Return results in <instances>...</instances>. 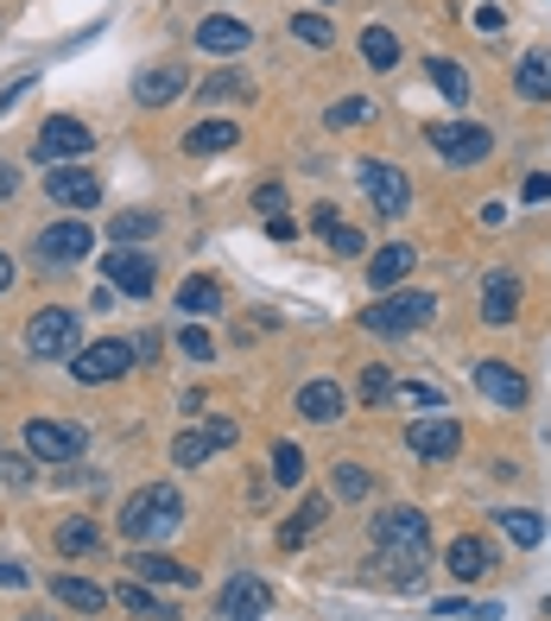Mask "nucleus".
<instances>
[{
  "instance_id": "f257e3e1",
  "label": "nucleus",
  "mask_w": 551,
  "mask_h": 621,
  "mask_svg": "<svg viewBox=\"0 0 551 621\" xmlns=\"http://www.w3.org/2000/svg\"><path fill=\"white\" fill-rule=\"evenodd\" d=\"M368 545H375V570L393 577V584H419L431 558V520L419 508H380L375 526H368Z\"/></svg>"
},
{
  "instance_id": "f03ea898",
  "label": "nucleus",
  "mask_w": 551,
  "mask_h": 621,
  "mask_svg": "<svg viewBox=\"0 0 551 621\" xmlns=\"http://www.w3.org/2000/svg\"><path fill=\"white\" fill-rule=\"evenodd\" d=\"M177 526H184V494H177L172 482H147V489L127 494L121 533L133 545H159L165 533H177Z\"/></svg>"
},
{
  "instance_id": "7ed1b4c3",
  "label": "nucleus",
  "mask_w": 551,
  "mask_h": 621,
  "mask_svg": "<svg viewBox=\"0 0 551 621\" xmlns=\"http://www.w3.org/2000/svg\"><path fill=\"white\" fill-rule=\"evenodd\" d=\"M431 317H437L431 292H387V298H375L361 310V330L368 337H406V330H425Z\"/></svg>"
},
{
  "instance_id": "20e7f679",
  "label": "nucleus",
  "mask_w": 551,
  "mask_h": 621,
  "mask_svg": "<svg viewBox=\"0 0 551 621\" xmlns=\"http://www.w3.org/2000/svg\"><path fill=\"white\" fill-rule=\"evenodd\" d=\"M76 349H83L76 310H64V305L32 310V324H25V356H32V362H64V356H76Z\"/></svg>"
},
{
  "instance_id": "39448f33",
  "label": "nucleus",
  "mask_w": 551,
  "mask_h": 621,
  "mask_svg": "<svg viewBox=\"0 0 551 621\" xmlns=\"http://www.w3.org/2000/svg\"><path fill=\"white\" fill-rule=\"evenodd\" d=\"M425 140L437 146V159L444 165H482V159H495V133L488 128H476V121H431L425 128Z\"/></svg>"
},
{
  "instance_id": "423d86ee",
  "label": "nucleus",
  "mask_w": 551,
  "mask_h": 621,
  "mask_svg": "<svg viewBox=\"0 0 551 621\" xmlns=\"http://www.w3.org/2000/svg\"><path fill=\"white\" fill-rule=\"evenodd\" d=\"M83 444H89V432L71 418H25V457L32 464H76Z\"/></svg>"
},
{
  "instance_id": "0eeeda50",
  "label": "nucleus",
  "mask_w": 551,
  "mask_h": 621,
  "mask_svg": "<svg viewBox=\"0 0 551 621\" xmlns=\"http://www.w3.org/2000/svg\"><path fill=\"white\" fill-rule=\"evenodd\" d=\"M355 184L368 190L375 216H387V222H400L406 209H412V184H406V172L387 165V159H361V165H355Z\"/></svg>"
},
{
  "instance_id": "6e6552de",
  "label": "nucleus",
  "mask_w": 551,
  "mask_h": 621,
  "mask_svg": "<svg viewBox=\"0 0 551 621\" xmlns=\"http://www.w3.org/2000/svg\"><path fill=\"white\" fill-rule=\"evenodd\" d=\"M89 248H96V229L89 222H45L39 229V241H32V254H39V266H76V260H89Z\"/></svg>"
},
{
  "instance_id": "1a4fd4ad",
  "label": "nucleus",
  "mask_w": 551,
  "mask_h": 621,
  "mask_svg": "<svg viewBox=\"0 0 551 621\" xmlns=\"http://www.w3.org/2000/svg\"><path fill=\"white\" fill-rule=\"evenodd\" d=\"M127 368H133V342L101 337V342H83V349H76L71 374L83 381V388H108V381H121Z\"/></svg>"
},
{
  "instance_id": "9d476101",
  "label": "nucleus",
  "mask_w": 551,
  "mask_h": 621,
  "mask_svg": "<svg viewBox=\"0 0 551 621\" xmlns=\"http://www.w3.org/2000/svg\"><path fill=\"white\" fill-rule=\"evenodd\" d=\"M406 450H412L419 464H451L456 450H463V425H456L451 413L412 418V425H406Z\"/></svg>"
},
{
  "instance_id": "9b49d317",
  "label": "nucleus",
  "mask_w": 551,
  "mask_h": 621,
  "mask_svg": "<svg viewBox=\"0 0 551 621\" xmlns=\"http://www.w3.org/2000/svg\"><path fill=\"white\" fill-rule=\"evenodd\" d=\"M32 153L45 159H57V165H71V159H89L96 153V133L83 128V121H76V115H51L45 128H39V140H32Z\"/></svg>"
},
{
  "instance_id": "f8f14e48",
  "label": "nucleus",
  "mask_w": 551,
  "mask_h": 621,
  "mask_svg": "<svg viewBox=\"0 0 551 621\" xmlns=\"http://www.w3.org/2000/svg\"><path fill=\"white\" fill-rule=\"evenodd\" d=\"M101 280L127 292V298H152V285H159V260L140 254V248H108L101 254Z\"/></svg>"
},
{
  "instance_id": "ddd939ff",
  "label": "nucleus",
  "mask_w": 551,
  "mask_h": 621,
  "mask_svg": "<svg viewBox=\"0 0 551 621\" xmlns=\"http://www.w3.org/2000/svg\"><path fill=\"white\" fill-rule=\"evenodd\" d=\"M45 197L57 209H96L101 204V178L83 165V159H71V165H45Z\"/></svg>"
},
{
  "instance_id": "4468645a",
  "label": "nucleus",
  "mask_w": 551,
  "mask_h": 621,
  "mask_svg": "<svg viewBox=\"0 0 551 621\" xmlns=\"http://www.w3.org/2000/svg\"><path fill=\"white\" fill-rule=\"evenodd\" d=\"M235 444V418H209V425H191V432H177L172 438V464L177 469H203L216 450Z\"/></svg>"
},
{
  "instance_id": "2eb2a0df",
  "label": "nucleus",
  "mask_w": 551,
  "mask_h": 621,
  "mask_svg": "<svg viewBox=\"0 0 551 621\" xmlns=\"http://www.w3.org/2000/svg\"><path fill=\"white\" fill-rule=\"evenodd\" d=\"M267 602H273V590H267L253 570H241V577H228V584H223V596H216V615H228V621H260V615H267Z\"/></svg>"
},
{
  "instance_id": "dca6fc26",
  "label": "nucleus",
  "mask_w": 551,
  "mask_h": 621,
  "mask_svg": "<svg viewBox=\"0 0 551 621\" xmlns=\"http://www.w3.org/2000/svg\"><path fill=\"white\" fill-rule=\"evenodd\" d=\"M444 570H451L456 584H482L488 570H495V545L482 540V533H456L444 545Z\"/></svg>"
},
{
  "instance_id": "f3484780",
  "label": "nucleus",
  "mask_w": 551,
  "mask_h": 621,
  "mask_svg": "<svg viewBox=\"0 0 551 621\" xmlns=\"http://www.w3.org/2000/svg\"><path fill=\"white\" fill-rule=\"evenodd\" d=\"M520 317V273H507V266H495L488 280H482V324H514Z\"/></svg>"
},
{
  "instance_id": "a211bd4d",
  "label": "nucleus",
  "mask_w": 551,
  "mask_h": 621,
  "mask_svg": "<svg viewBox=\"0 0 551 621\" xmlns=\"http://www.w3.org/2000/svg\"><path fill=\"white\" fill-rule=\"evenodd\" d=\"M476 388L495 400V406H527V374L520 368H507L501 356H482L476 362Z\"/></svg>"
},
{
  "instance_id": "6ab92c4d",
  "label": "nucleus",
  "mask_w": 551,
  "mask_h": 621,
  "mask_svg": "<svg viewBox=\"0 0 551 621\" xmlns=\"http://www.w3.org/2000/svg\"><path fill=\"white\" fill-rule=\"evenodd\" d=\"M184 64H152V70H140L133 77V102L140 108H165V102H177L184 96Z\"/></svg>"
},
{
  "instance_id": "aec40b11",
  "label": "nucleus",
  "mask_w": 551,
  "mask_h": 621,
  "mask_svg": "<svg viewBox=\"0 0 551 621\" xmlns=\"http://www.w3.org/2000/svg\"><path fill=\"white\" fill-rule=\"evenodd\" d=\"M197 45L209 57H235V52H248V45H253V26L228 20V13H209V20L197 26Z\"/></svg>"
},
{
  "instance_id": "412c9836",
  "label": "nucleus",
  "mask_w": 551,
  "mask_h": 621,
  "mask_svg": "<svg viewBox=\"0 0 551 621\" xmlns=\"http://www.w3.org/2000/svg\"><path fill=\"white\" fill-rule=\"evenodd\" d=\"M412 266H419V254H412L406 241H387V248H375V260H368V285H375V292H393V285H406Z\"/></svg>"
},
{
  "instance_id": "4be33fe9",
  "label": "nucleus",
  "mask_w": 551,
  "mask_h": 621,
  "mask_svg": "<svg viewBox=\"0 0 551 621\" xmlns=\"http://www.w3.org/2000/svg\"><path fill=\"white\" fill-rule=\"evenodd\" d=\"M51 596H57L64 609H83V615H101V609L115 602V596L101 590V584H89V577H71V570H57V577H51Z\"/></svg>"
},
{
  "instance_id": "5701e85b",
  "label": "nucleus",
  "mask_w": 551,
  "mask_h": 621,
  "mask_svg": "<svg viewBox=\"0 0 551 621\" xmlns=\"http://www.w3.org/2000/svg\"><path fill=\"white\" fill-rule=\"evenodd\" d=\"M343 406H349V400H343L336 381H304V388H299V413L311 418V425H336Z\"/></svg>"
},
{
  "instance_id": "b1692460",
  "label": "nucleus",
  "mask_w": 551,
  "mask_h": 621,
  "mask_svg": "<svg viewBox=\"0 0 551 621\" xmlns=\"http://www.w3.org/2000/svg\"><path fill=\"white\" fill-rule=\"evenodd\" d=\"M127 565H133V577H140V584H191V570L177 565L172 552H159V545H140Z\"/></svg>"
},
{
  "instance_id": "393cba45",
  "label": "nucleus",
  "mask_w": 551,
  "mask_h": 621,
  "mask_svg": "<svg viewBox=\"0 0 551 621\" xmlns=\"http://www.w3.org/2000/svg\"><path fill=\"white\" fill-rule=\"evenodd\" d=\"M228 146H241V128H235V121H197V128L184 133V153L191 159L228 153Z\"/></svg>"
},
{
  "instance_id": "a878e982",
  "label": "nucleus",
  "mask_w": 551,
  "mask_h": 621,
  "mask_svg": "<svg viewBox=\"0 0 551 621\" xmlns=\"http://www.w3.org/2000/svg\"><path fill=\"white\" fill-rule=\"evenodd\" d=\"M108 596H115L133 621H177V609L165 602V596H152L147 584H121V590H108Z\"/></svg>"
},
{
  "instance_id": "bb28decb",
  "label": "nucleus",
  "mask_w": 551,
  "mask_h": 621,
  "mask_svg": "<svg viewBox=\"0 0 551 621\" xmlns=\"http://www.w3.org/2000/svg\"><path fill=\"white\" fill-rule=\"evenodd\" d=\"M57 552H64V558H96L101 552V526L89 514H71L64 526H57Z\"/></svg>"
},
{
  "instance_id": "cd10ccee",
  "label": "nucleus",
  "mask_w": 551,
  "mask_h": 621,
  "mask_svg": "<svg viewBox=\"0 0 551 621\" xmlns=\"http://www.w3.org/2000/svg\"><path fill=\"white\" fill-rule=\"evenodd\" d=\"M514 89H520L527 102H551V52H527V57H520Z\"/></svg>"
},
{
  "instance_id": "c85d7f7f",
  "label": "nucleus",
  "mask_w": 551,
  "mask_h": 621,
  "mask_svg": "<svg viewBox=\"0 0 551 621\" xmlns=\"http://www.w3.org/2000/svg\"><path fill=\"white\" fill-rule=\"evenodd\" d=\"M324 514H329V494H304L299 501V514L279 526V545H299V540H311L317 526H324Z\"/></svg>"
},
{
  "instance_id": "c756f323",
  "label": "nucleus",
  "mask_w": 551,
  "mask_h": 621,
  "mask_svg": "<svg viewBox=\"0 0 551 621\" xmlns=\"http://www.w3.org/2000/svg\"><path fill=\"white\" fill-rule=\"evenodd\" d=\"M425 77L437 83V96L451 108H469V77H463V64H451V57H425Z\"/></svg>"
},
{
  "instance_id": "7c9ffc66",
  "label": "nucleus",
  "mask_w": 551,
  "mask_h": 621,
  "mask_svg": "<svg viewBox=\"0 0 551 621\" xmlns=\"http://www.w3.org/2000/svg\"><path fill=\"white\" fill-rule=\"evenodd\" d=\"M177 310H184V317H209V310H223V285L203 280V273H191V280L177 285Z\"/></svg>"
},
{
  "instance_id": "2f4dec72",
  "label": "nucleus",
  "mask_w": 551,
  "mask_h": 621,
  "mask_svg": "<svg viewBox=\"0 0 551 621\" xmlns=\"http://www.w3.org/2000/svg\"><path fill=\"white\" fill-rule=\"evenodd\" d=\"M197 102L203 108H216V102H253V83L241 77V70H216V77H203Z\"/></svg>"
},
{
  "instance_id": "473e14b6",
  "label": "nucleus",
  "mask_w": 551,
  "mask_h": 621,
  "mask_svg": "<svg viewBox=\"0 0 551 621\" xmlns=\"http://www.w3.org/2000/svg\"><path fill=\"white\" fill-rule=\"evenodd\" d=\"M108 235H115V248H133V241H152V235H159V209H121V216L108 222Z\"/></svg>"
},
{
  "instance_id": "72a5a7b5",
  "label": "nucleus",
  "mask_w": 551,
  "mask_h": 621,
  "mask_svg": "<svg viewBox=\"0 0 551 621\" xmlns=\"http://www.w3.org/2000/svg\"><path fill=\"white\" fill-rule=\"evenodd\" d=\"M495 526H501V533H507L514 545H527V552H532L539 540H545V520L532 514V508H501V514H495Z\"/></svg>"
},
{
  "instance_id": "f704fd0d",
  "label": "nucleus",
  "mask_w": 551,
  "mask_h": 621,
  "mask_svg": "<svg viewBox=\"0 0 551 621\" xmlns=\"http://www.w3.org/2000/svg\"><path fill=\"white\" fill-rule=\"evenodd\" d=\"M361 57H368V70H393L400 64V39L387 26H368L361 32Z\"/></svg>"
},
{
  "instance_id": "c9c22d12",
  "label": "nucleus",
  "mask_w": 551,
  "mask_h": 621,
  "mask_svg": "<svg viewBox=\"0 0 551 621\" xmlns=\"http://www.w3.org/2000/svg\"><path fill=\"white\" fill-rule=\"evenodd\" d=\"M355 400H361V406H380V400H393V374H387L380 362H368V368H361V381H355Z\"/></svg>"
},
{
  "instance_id": "e433bc0d",
  "label": "nucleus",
  "mask_w": 551,
  "mask_h": 621,
  "mask_svg": "<svg viewBox=\"0 0 551 621\" xmlns=\"http://www.w3.org/2000/svg\"><path fill=\"white\" fill-rule=\"evenodd\" d=\"M393 400H400V406H425V413H444V406H451L444 388H425V381H393Z\"/></svg>"
},
{
  "instance_id": "4c0bfd02",
  "label": "nucleus",
  "mask_w": 551,
  "mask_h": 621,
  "mask_svg": "<svg viewBox=\"0 0 551 621\" xmlns=\"http://www.w3.org/2000/svg\"><path fill=\"white\" fill-rule=\"evenodd\" d=\"M273 482H279V489H299V482H304V450H299V444H279V450H273Z\"/></svg>"
},
{
  "instance_id": "58836bf2",
  "label": "nucleus",
  "mask_w": 551,
  "mask_h": 621,
  "mask_svg": "<svg viewBox=\"0 0 551 621\" xmlns=\"http://www.w3.org/2000/svg\"><path fill=\"white\" fill-rule=\"evenodd\" d=\"M292 39H304V45L329 52V45H336V26H329L324 13H299V20H292Z\"/></svg>"
},
{
  "instance_id": "ea45409f",
  "label": "nucleus",
  "mask_w": 551,
  "mask_h": 621,
  "mask_svg": "<svg viewBox=\"0 0 551 621\" xmlns=\"http://www.w3.org/2000/svg\"><path fill=\"white\" fill-rule=\"evenodd\" d=\"M368 489H375V476L355 464V457H349V464H336V494H343V501H361Z\"/></svg>"
},
{
  "instance_id": "a19ab883",
  "label": "nucleus",
  "mask_w": 551,
  "mask_h": 621,
  "mask_svg": "<svg viewBox=\"0 0 551 621\" xmlns=\"http://www.w3.org/2000/svg\"><path fill=\"white\" fill-rule=\"evenodd\" d=\"M361 121H375V102L368 96H343V102L329 108V128H361Z\"/></svg>"
},
{
  "instance_id": "79ce46f5",
  "label": "nucleus",
  "mask_w": 551,
  "mask_h": 621,
  "mask_svg": "<svg viewBox=\"0 0 551 621\" xmlns=\"http://www.w3.org/2000/svg\"><path fill=\"white\" fill-rule=\"evenodd\" d=\"M324 241H329V248H336L343 260H361V254H368V235H361V229H349V222L324 229Z\"/></svg>"
},
{
  "instance_id": "37998d69",
  "label": "nucleus",
  "mask_w": 551,
  "mask_h": 621,
  "mask_svg": "<svg viewBox=\"0 0 551 621\" xmlns=\"http://www.w3.org/2000/svg\"><path fill=\"white\" fill-rule=\"evenodd\" d=\"M0 476H7V489H32L39 482L32 457H20V450H0Z\"/></svg>"
},
{
  "instance_id": "c03bdc74",
  "label": "nucleus",
  "mask_w": 551,
  "mask_h": 621,
  "mask_svg": "<svg viewBox=\"0 0 551 621\" xmlns=\"http://www.w3.org/2000/svg\"><path fill=\"white\" fill-rule=\"evenodd\" d=\"M177 349H184L191 362H209V356H216V342H209V330H203V324H184V337H177Z\"/></svg>"
},
{
  "instance_id": "a18cd8bd",
  "label": "nucleus",
  "mask_w": 551,
  "mask_h": 621,
  "mask_svg": "<svg viewBox=\"0 0 551 621\" xmlns=\"http://www.w3.org/2000/svg\"><path fill=\"white\" fill-rule=\"evenodd\" d=\"M253 204L267 209V216H285V190H279V184H260V190H253Z\"/></svg>"
},
{
  "instance_id": "49530a36",
  "label": "nucleus",
  "mask_w": 551,
  "mask_h": 621,
  "mask_svg": "<svg viewBox=\"0 0 551 621\" xmlns=\"http://www.w3.org/2000/svg\"><path fill=\"white\" fill-rule=\"evenodd\" d=\"M545 197H551V178L545 172H532V178L520 184V204H545Z\"/></svg>"
},
{
  "instance_id": "de8ad7c7",
  "label": "nucleus",
  "mask_w": 551,
  "mask_h": 621,
  "mask_svg": "<svg viewBox=\"0 0 551 621\" xmlns=\"http://www.w3.org/2000/svg\"><path fill=\"white\" fill-rule=\"evenodd\" d=\"M152 356H159V330H140L133 337V362H152Z\"/></svg>"
},
{
  "instance_id": "09e8293b",
  "label": "nucleus",
  "mask_w": 551,
  "mask_h": 621,
  "mask_svg": "<svg viewBox=\"0 0 551 621\" xmlns=\"http://www.w3.org/2000/svg\"><path fill=\"white\" fill-rule=\"evenodd\" d=\"M336 222H343V216H336V204H317V209H311V229H317V235L336 229Z\"/></svg>"
},
{
  "instance_id": "8fccbe9b",
  "label": "nucleus",
  "mask_w": 551,
  "mask_h": 621,
  "mask_svg": "<svg viewBox=\"0 0 551 621\" xmlns=\"http://www.w3.org/2000/svg\"><path fill=\"white\" fill-rule=\"evenodd\" d=\"M25 89H32V70H25V77H13V83H7V89H0V108H13V102H20V96H25Z\"/></svg>"
},
{
  "instance_id": "3c124183",
  "label": "nucleus",
  "mask_w": 551,
  "mask_h": 621,
  "mask_svg": "<svg viewBox=\"0 0 551 621\" xmlns=\"http://www.w3.org/2000/svg\"><path fill=\"white\" fill-rule=\"evenodd\" d=\"M267 229H273V241H292V235H299V222H292V216H267Z\"/></svg>"
},
{
  "instance_id": "603ef678",
  "label": "nucleus",
  "mask_w": 551,
  "mask_h": 621,
  "mask_svg": "<svg viewBox=\"0 0 551 621\" xmlns=\"http://www.w3.org/2000/svg\"><path fill=\"white\" fill-rule=\"evenodd\" d=\"M25 584V570L20 565H7V558H0V590H20Z\"/></svg>"
},
{
  "instance_id": "864d4df0",
  "label": "nucleus",
  "mask_w": 551,
  "mask_h": 621,
  "mask_svg": "<svg viewBox=\"0 0 551 621\" xmlns=\"http://www.w3.org/2000/svg\"><path fill=\"white\" fill-rule=\"evenodd\" d=\"M501 20H507L501 7H482V13H476V26H482V32H501Z\"/></svg>"
},
{
  "instance_id": "5fc2aeb1",
  "label": "nucleus",
  "mask_w": 551,
  "mask_h": 621,
  "mask_svg": "<svg viewBox=\"0 0 551 621\" xmlns=\"http://www.w3.org/2000/svg\"><path fill=\"white\" fill-rule=\"evenodd\" d=\"M13 190H20V172H13V165H0V197H13Z\"/></svg>"
},
{
  "instance_id": "6e6d98bb",
  "label": "nucleus",
  "mask_w": 551,
  "mask_h": 621,
  "mask_svg": "<svg viewBox=\"0 0 551 621\" xmlns=\"http://www.w3.org/2000/svg\"><path fill=\"white\" fill-rule=\"evenodd\" d=\"M13 285V254H0V292Z\"/></svg>"
},
{
  "instance_id": "4d7b16f0",
  "label": "nucleus",
  "mask_w": 551,
  "mask_h": 621,
  "mask_svg": "<svg viewBox=\"0 0 551 621\" xmlns=\"http://www.w3.org/2000/svg\"><path fill=\"white\" fill-rule=\"evenodd\" d=\"M32 621H45V615H32Z\"/></svg>"
},
{
  "instance_id": "13d9d810",
  "label": "nucleus",
  "mask_w": 551,
  "mask_h": 621,
  "mask_svg": "<svg viewBox=\"0 0 551 621\" xmlns=\"http://www.w3.org/2000/svg\"><path fill=\"white\" fill-rule=\"evenodd\" d=\"M545 609H551V602H545Z\"/></svg>"
}]
</instances>
